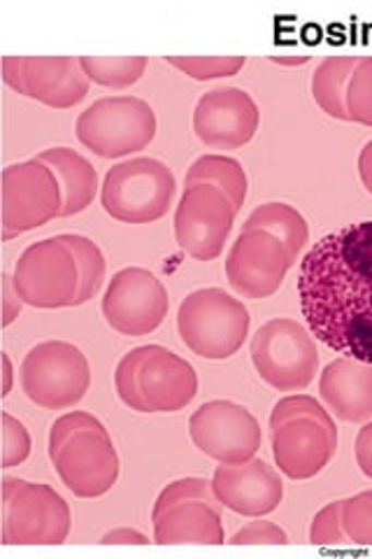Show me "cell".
<instances>
[{"label":"cell","instance_id":"1","mask_svg":"<svg viewBox=\"0 0 372 559\" xmlns=\"http://www.w3.org/2000/svg\"><path fill=\"white\" fill-rule=\"evenodd\" d=\"M298 299L316 341L372 364V219L312 245L300 261Z\"/></svg>","mask_w":372,"mask_h":559},{"label":"cell","instance_id":"2","mask_svg":"<svg viewBox=\"0 0 372 559\" xmlns=\"http://www.w3.org/2000/svg\"><path fill=\"white\" fill-rule=\"evenodd\" d=\"M49 460L63 485L80 499L108 495L119 480L121 464L112 436L92 413H65L51 425Z\"/></svg>","mask_w":372,"mask_h":559},{"label":"cell","instance_id":"3","mask_svg":"<svg viewBox=\"0 0 372 559\" xmlns=\"http://www.w3.org/2000/svg\"><path fill=\"white\" fill-rule=\"evenodd\" d=\"M273 457L291 480L322 474L338 452V427L333 415L308 394L279 399L271 413Z\"/></svg>","mask_w":372,"mask_h":559},{"label":"cell","instance_id":"4","mask_svg":"<svg viewBox=\"0 0 372 559\" xmlns=\"http://www.w3.org/2000/svg\"><path fill=\"white\" fill-rule=\"evenodd\" d=\"M115 390L135 413H177L196 399L199 376L168 347L143 345L119 359Z\"/></svg>","mask_w":372,"mask_h":559},{"label":"cell","instance_id":"5","mask_svg":"<svg viewBox=\"0 0 372 559\" xmlns=\"http://www.w3.org/2000/svg\"><path fill=\"white\" fill-rule=\"evenodd\" d=\"M250 310L219 287L191 292L177 310V331L193 355L230 359L250 336Z\"/></svg>","mask_w":372,"mask_h":559},{"label":"cell","instance_id":"6","mask_svg":"<svg viewBox=\"0 0 372 559\" xmlns=\"http://www.w3.org/2000/svg\"><path fill=\"white\" fill-rule=\"evenodd\" d=\"M219 501L205 478H180L161 489L152 509L158 546H221L224 522Z\"/></svg>","mask_w":372,"mask_h":559},{"label":"cell","instance_id":"7","mask_svg":"<svg viewBox=\"0 0 372 559\" xmlns=\"http://www.w3.org/2000/svg\"><path fill=\"white\" fill-rule=\"evenodd\" d=\"M177 191L175 173L152 156L121 162L105 173L100 203L112 219L149 224L161 219Z\"/></svg>","mask_w":372,"mask_h":559},{"label":"cell","instance_id":"8","mask_svg":"<svg viewBox=\"0 0 372 559\" xmlns=\"http://www.w3.org/2000/svg\"><path fill=\"white\" fill-rule=\"evenodd\" d=\"M158 121L152 105L137 96H110L88 105L77 117L80 143L103 159H119L149 147Z\"/></svg>","mask_w":372,"mask_h":559},{"label":"cell","instance_id":"9","mask_svg":"<svg viewBox=\"0 0 372 559\" xmlns=\"http://www.w3.org/2000/svg\"><path fill=\"white\" fill-rule=\"evenodd\" d=\"M20 378L24 394L35 406L65 411L77 406L92 388V366L77 345L43 341L26 353Z\"/></svg>","mask_w":372,"mask_h":559},{"label":"cell","instance_id":"10","mask_svg":"<svg viewBox=\"0 0 372 559\" xmlns=\"http://www.w3.org/2000/svg\"><path fill=\"white\" fill-rule=\"evenodd\" d=\"M73 527L68 501L45 483L3 480V544L59 546Z\"/></svg>","mask_w":372,"mask_h":559},{"label":"cell","instance_id":"11","mask_svg":"<svg viewBox=\"0 0 372 559\" xmlns=\"http://www.w3.org/2000/svg\"><path fill=\"white\" fill-rule=\"evenodd\" d=\"M250 353L259 378L277 392L305 390L319 371L312 331L289 318L265 322L254 334Z\"/></svg>","mask_w":372,"mask_h":559},{"label":"cell","instance_id":"12","mask_svg":"<svg viewBox=\"0 0 372 559\" xmlns=\"http://www.w3.org/2000/svg\"><path fill=\"white\" fill-rule=\"evenodd\" d=\"M14 289L33 308L80 306V264L65 234L28 245L12 273Z\"/></svg>","mask_w":372,"mask_h":559},{"label":"cell","instance_id":"13","mask_svg":"<svg viewBox=\"0 0 372 559\" xmlns=\"http://www.w3.org/2000/svg\"><path fill=\"white\" fill-rule=\"evenodd\" d=\"M63 191L55 170L40 159L3 170V238L12 240L61 217Z\"/></svg>","mask_w":372,"mask_h":559},{"label":"cell","instance_id":"14","mask_svg":"<svg viewBox=\"0 0 372 559\" xmlns=\"http://www.w3.org/2000/svg\"><path fill=\"white\" fill-rule=\"evenodd\" d=\"M191 441L219 464H240L256 457L263 443L259 419L236 401L215 399L189 417Z\"/></svg>","mask_w":372,"mask_h":559},{"label":"cell","instance_id":"15","mask_svg":"<svg viewBox=\"0 0 372 559\" xmlns=\"http://www.w3.org/2000/svg\"><path fill=\"white\" fill-rule=\"evenodd\" d=\"M170 299L161 280L152 271L129 266L112 275L103 296V314L123 336H147L168 318Z\"/></svg>","mask_w":372,"mask_h":559},{"label":"cell","instance_id":"16","mask_svg":"<svg viewBox=\"0 0 372 559\" xmlns=\"http://www.w3.org/2000/svg\"><path fill=\"white\" fill-rule=\"evenodd\" d=\"M236 215L238 210L221 189L212 185L187 187L175 210V240L193 259H217L233 231Z\"/></svg>","mask_w":372,"mask_h":559},{"label":"cell","instance_id":"17","mask_svg":"<svg viewBox=\"0 0 372 559\" xmlns=\"http://www.w3.org/2000/svg\"><path fill=\"white\" fill-rule=\"evenodd\" d=\"M3 80L14 92L68 110L88 94V75L75 57H5Z\"/></svg>","mask_w":372,"mask_h":559},{"label":"cell","instance_id":"18","mask_svg":"<svg viewBox=\"0 0 372 559\" xmlns=\"http://www.w3.org/2000/svg\"><path fill=\"white\" fill-rule=\"evenodd\" d=\"M293 261L285 245L268 231L242 229L226 257V277L244 299H268L273 296Z\"/></svg>","mask_w":372,"mask_h":559},{"label":"cell","instance_id":"19","mask_svg":"<svg viewBox=\"0 0 372 559\" xmlns=\"http://www.w3.org/2000/svg\"><path fill=\"white\" fill-rule=\"evenodd\" d=\"M261 112L256 100L238 86L203 94L193 110V131L205 147L240 150L256 135Z\"/></svg>","mask_w":372,"mask_h":559},{"label":"cell","instance_id":"20","mask_svg":"<svg viewBox=\"0 0 372 559\" xmlns=\"http://www.w3.org/2000/svg\"><path fill=\"white\" fill-rule=\"evenodd\" d=\"M209 483L224 509L244 518L268 515L285 499V483L279 474L259 457L240 464H219Z\"/></svg>","mask_w":372,"mask_h":559},{"label":"cell","instance_id":"21","mask_svg":"<svg viewBox=\"0 0 372 559\" xmlns=\"http://www.w3.org/2000/svg\"><path fill=\"white\" fill-rule=\"evenodd\" d=\"M319 394L328 413L349 425L372 419V364L353 357L331 361L319 378Z\"/></svg>","mask_w":372,"mask_h":559},{"label":"cell","instance_id":"22","mask_svg":"<svg viewBox=\"0 0 372 559\" xmlns=\"http://www.w3.org/2000/svg\"><path fill=\"white\" fill-rule=\"evenodd\" d=\"M35 159L47 164L57 175L63 191L61 217L80 215L94 203V197L100 185H98V173L86 156H82L80 152L70 147H49L43 154L35 156Z\"/></svg>","mask_w":372,"mask_h":559},{"label":"cell","instance_id":"23","mask_svg":"<svg viewBox=\"0 0 372 559\" xmlns=\"http://www.w3.org/2000/svg\"><path fill=\"white\" fill-rule=\"evenodd\" d=\"M363 57H326L312 73V98L328 117L351 121L347 112V86Z\"/></svg>","mask_w":372,"mask_h":559},{"label":"cell","instance_id":"24","mask_svg":"<svg viewBox=\"0 0 372 559\" xmlns=\"http://www.w3.org/2000/svg\"><path fill=\"white\" fill-rule=\"evenodd\" d=\"M244 229H261L279 238V242L287 248L293 264L298 261L300 250H303L305 242L310 240L308 219L289 203H277V201L259 205L254 213L247 217Z\"/></svg>","mask_w":372,"mask_h":559},{"label":"cell","instance_id":"25","mask_svg":"<svg viewBox=\"0 0 372 559\" xmlns=\"http://www.w3.org/2000/svg\"><path fill=\"white\" fill-rule=\"evenodd\" d=\"M187 187L193 185H212L221 189L224 194L233 203V207L242 210L247 201V189H250V180H247V173L242 164L233 156H224V154H203L196 162L191 164L187 178Z\"/></svg>","mask_w":372,"mask_h":559},{"label":"cell","instance_id":"26","mask_svg":"<svg viewBox=\"0 0 372 559\" xmlns=\"http://www.w3.org/2000/svg\"><path fill=\"white\" fill-rule=\"evenodd\" d=\"M80 61L88 80L110 90L133 86L149 66L147 57H80Z\"/></svg>","mask_w":372,"mask_h":559},{"label":"cell","instance_id":"27","mask_svg":"<svg viewBox=\"0 0 372 559\" xmlns=\"http://www.w3.org/2000/svg\"><path fill=\"white\" fill-rule=\"evenodd\" d=\"M65 240L70 242V248H73L75 257H77V264H80V296L77 301L80 306L92 301L94 296L100 292L103 287V280H105V254L100 252L98 245L80 234H65Z\"/></svg>","mask_w":372,"mask_h":559},{"label":"cell","instance_id":"28","mask_svg":"<svg viewBox=\"0 0 372 559\" xmlns=\"http://www.w3.org/2000/svg\"><path fill=\"white\" fill-rule=\"evenodd\" d=\"M166 61L199 82L233 78L247 66V57H166Z\"/></svg>","mask_w":372,"mask_h":559},{"label":"cell","instance_id":"29","mask_svg":"<svg viewBox=\"0 0 372 559\" xmlns=\"http://www.w3.org/2000/svg\"><path fill=\"white\" fill-rule=\"evenodd\" d=\"M347 112L357 124L372 127V57H363L347 86Z\"/></svg>","mask_w":372,"mask_h":559},{"label":"cell","instance_id":"30","mask_svg":"<svg viewBox=\"0 0 372 559\" xmlns=\"http://www.w3.org/2000/svg\"><path fill=\"white\" fill-rule=\"evenodd\" d=\"M343 522L353 546H372V489L345 499Z\"/></svg>","mask_w":372,"mask_h":559},{"label":"cell","instance_id":"31","mask_svg":"<svg viewBox=\"0 0 372 559\" xmlns=\"http://www.w3.org/2000/svg\"><path fill=\"white\" fill-rule=\"evenodd\" d=\"M343 501H331L319 511L310 524V540L314 546H347L351 544L345 522H343Z\"/></svg>","mask_w":372,"mask_h":559},{"label":"cell","instance_id":"32","mask_svg":"<svg viewBox=\"0 0 372 559\" xmlns=\"http://www.w3.org/2000/svg\"><path fill=\"white\" fill-rule=\"evenodd\" d=\"M31 433L22 419L3 413V468L20 466L31 454Z\"/></svg>","mask_w":372,"mask_h":559},{"label":"cell","instance_id":"33","mask_svg":"<svg viewBox=\"0 0 372 559\" xmlns=\"http://www.w3.org/2000/svg\"><path fill=\"white\" fill-rule=\"evenodd\" d=\"M228 544L233 546H285L289 544V534L277 527V524L268 520H254L247 524V527L238 530L233 536H230Z\"/></svg>","mask_w":372,"mask_h":559},{"label":"cell","instance_id":"34","mask_svg":"<svg viewBox=\"0 0 372 559\" xmlns=\"http://www.w3.org/2000/svg\"><path fill=\"white\" fill-rule=\"evenodd\" d=\"M353 454H357L361 474L372 480V419L359 429L357 443H353Z\"/></svg>","mask_w":372,"mask_h":559},{"label":"cell","instance_id":"35","mask_svg":"<svg viewBox=\"0 0 372 559\" xmlns=\"http://www.w3.org/2000/svg\"><path fill=\"white\" fill-rule=\"evenodd\" d=\"M22 304H24V301H22L20 292L14 289L12 275L5 273V275H3V326H10L16 318H20Z\"/></svg>","mask_w":372,"mask_h":559},{"label":"cell","instance_id":"36","mask_svg":"<svg viewBox=\"0 0 372 559\" xmlns=\"http://www.w3.org/2000/svg\"><path fill=\"white\" fill-rule=\"evenodd\" d=\"M100 544L103 546H112V544L115 546H119V544H123V546H147L149 538L143 532H137V530L121 527V530H112V532L105 534L100 538Z\"/></svg>","mask_w":372,"mask_h":559},{"label":"cell","instance_id":"37","mask_svg":"<svg viewBox=\"0 0 372 559\" xmlns=\"http://www.w3.org/2000/svg\"><path fill=\"white\" fill-rule=\"evenodd\" d=\"M359 175H361V182H363L365 191L368 194H372V140H368L359 154Z\"/></svg>","mask_w":372,"mask_h":559},{"label":"cell","instance_id":"38","mask_svg":"<svg viewBox=\"0 0 372 559\" xmlns=\"http://www.w3.org/2000/svg\"><path fill=\"white\" fill-rule=\"evenodd\" d=\"M12 359H10V355L8 353H3V380H5V384H3V396H8L10 392H12Z\"/></svg>","mask_w":372,"mask_h":559},{"label":"cell","instance_id":"39","mask_svg":"<svg viewBox=\"0 0 372 559\" xmlns=\"http://www.w3.org/2000/svg\"><path fill=\"white\" fill-rule=\"evenodd\" d=\"M271 61L281 66H303L310 61V55H298V57H271Z\"/></svg>","mask_w":372,"mask_h":559}]
</instances>
